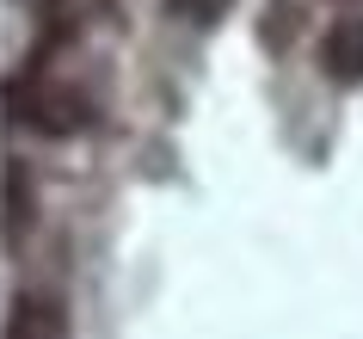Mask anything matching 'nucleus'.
I'll return each instance as SVG.
<instances>
[{
    "label": "nucleus",
    "instance_id": "obj_2",
    "mask_svg": "<svg viewBox=\"0 0 363 339\" xmlns=\"http://www.w3.org/2000/svg\"><path fill=\"white\" fill-rule=\"evenodd\" d=\"M31 222H38V191H31V173H25L19 161H6V173H0V241H6V253H19V247H25Z\"/></svg>",
    "mask_w": 363,
    "mask_h": 339
},
{
    "label": "nucleus",
    "instance_id": "obj_1",
    "mask_svg": "<svg viewBox=\"0 0 363 339\" xmlns=\"http://www.w3.org/2000/svg\"><path fill=\"white\" fill-rule=\"evenodd\" d=\"M6 105H13V117H19L25 130L38 136H80L93 130V105H86V93H74V87H62V80H19L13 93H6Z\"/></svg>",
    "mask_w": 363,
    "mask_h": 339
},
{
    "label": "nucleus",
    "instance_id": "obj_6",
    "mask_svg": "<svg viewBox=\"0 0 363 339\" xmlns=\"http://www.w3.org/2000/svg\"><path fill=\"white\" fill-rule=\"evenodd\" d=\"M167 13H179V19H191V25H216L228 13V0H167Z\"/></svg>",
    "mask_w": 363,
    "mask_h": 339
},
{
    "label": "nucleus",
    "instance_id": "obj_4",
    "mask_svg": "<svg viewBox=\"0 0 363 339\" xmlns=\"http://www.w3.org/2000/svg\"><path fill=\"white\" fill-rule=\"evenodd\" d=\"M6 339H68V321H62V302L56 296H31L25 290L6 315Z\"/></svg>",
    "mask_w": 363,
    "mask_h": 339
},
{
    "label": "nucleus",
    "instance_id": "obj_5",
    "mask_svg": "<svg viewBox=\"0 0 363 339\" xmlns=\"http://www.w3.org/2000/svg\"><path fill=\"white\" fill-rule=\"evenodd\" d=\"M296 25H302V13H296L289 0H271V6H265V43H289V38H296Z\"/></svg>",
    "mask_w": 363,
    "mask_h": 339
},
{
    "label": "nucleus",
    "instance_id": "obj_3",
    "mask_svg": "<svg viewBox=\"0 0 363 339\" xmlns=\"http://www.w3.org/2000/svg\"><path fill=\"white\" fill-rule=\"evenodd\" d=\"M320 68H326V80H339V87H357L363 80V19H333L326 25Z\"/></svg>",
    "mask_w": 363,
    "mask_h": 339
}]
</instances>
